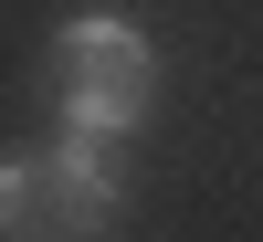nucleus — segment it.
I'll list each match as a JSON object with an SVG mask.
<instances>
[{
	"mask_svg": "<svg viewBox=\"0 0 263 242\" xmlns=\"http://www.w3.org/2000/svg\"><path fill=\"white\" fill-rule=\"evenodd\" d=\"M126 211V158L95 137H32L0 158V242H105Z\"/></svg>",
	"mask_w": 263,
	"mask_h": 242,
	"instance_id": "f257e3e1",
	"label": "nucleus"
},
{
	"mask_svg": "<svg viewBox=\"0 0 263 242\" xmlns=\"http://www.w3.org/2000/svg\"><path fill=\"white\" fill-rule=\"evenodd\" d=\"M147 95H158V42L126 11H74L53 32V126L63 137L126 147L147 126Z\"/></svg>",
	"mask_w": 263,
	"mask_h": 242,
	"instance_id": "f03ea898",
	"label": "nucleus"
}]
</instances>
